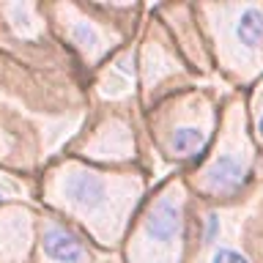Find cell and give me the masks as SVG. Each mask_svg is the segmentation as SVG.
Returning <instances> with one entry per match:
<instances>
[{"mask_svg": "<svg viewBox=\"0 0 263 263\" xmlns=\"http://www.w3.org/2000/svg\"><path fill=\"white\" fill-rule=\"evenodd\" d=\"M219 39L236 66L258 69L263 58V6H219Z\"/></svg>", "mask_w": 263, "mask_h": 263, "instance_id": "1", "label": "cell"}, {"mask_svg": "<svg viewBox=\"0 0 263 263\" xmlns=\"http://www.w3.org/2000/svg\"><path fill=\"white\" fill-rule=\"evenodd\" d=\"M250 145L244 143V137H228L222 143V151L209 162V167L203 170V189L211 195H233L238 186L244 184L247 173H250Z\"/></svg>", "mask_w": 263, "mask_h": 263, "instance_id": "2", "label": "cell"}, {"mask_svg": "<svg viewBox=\"0 0 263 263\" xmlns=\"http://www.w3.org/2000/svg\"><path fill=\"white\" fill-rule=\"evenodd\" d=\"M209 129H211V118L209 112H200V110H195L192 115H184V118H173L167 132H164V148L176 159H192V156L203 151L205 140H209Z\"/></svg>", "mask_w": 263, "mask_h": 263, "instance_id": "3", "label": "cell"}, {"mask_svg": "<svg viewBox=\"0 0 263 263\" xmlns=\"http://www.w3.org/2000/svg\"><path fill=\"white\" fill-rule=\"evenodd\" d=\"M63 195L69 197L71 205H77L85 214H99L110 203V189L96 173H71L63 181Z\"/></svg>", "mask_w": 263, "mask_h": 263, "instance_id": "4", "label": "cell"}, {"mask_svg": "<svg viewBox=\"0 0 263 263\" xmlns=\"http://www.w3.org/2000/svg\"><path fill=\"white\" fill-rule=\"evenodd\" d=\"M41 247H44V255L55 263H82L85 260V247L71 230H66L63 225H55L49 222L44 228V236H41Z\"/></svg>", "mask_w": 263, "mask_h": 263, "instance_id": "5", "label": "cell"}, {"mask_svg": "<svg viewBox=\"0 0 263 263\" xmlns=\"http://www.w3.org/2000/svg\"><path fill=\"white\" fill-rule=\"evenodd\" d=\"M132 58H121L118 63L112 66V71L107 74V80H104V93H123V90L129 88V82H132Z\"/></svg>", "mask_w": 263, "mask_h": 263, "instance_id": "6", "label": "cell"}, {"mask_svg": "<svg viewBox=\"0 0 263 263\" xmlns=\"http://www.w3.org/2000/svg\"><path fill=\"white\" fill-rule=\"evenodd\" d=\"M71 39H74V44L82 47L85 52H96L99 49V33L90 28L88 22H82V20L71 25Z\"/></svg>", "mask_w": 263, "mask_h": 263, "instance_id": "7", "label": "cell"}, {"mask_svg": "<svg viewBox=\"0 0 263 263\" xmlns=\"http://www.w3.org/2000/svg\"><path fill=\"white\" fill-rule=\"evenodd\" d=\"M222 238V219L217 214H209V217H203V225H200V241L205 247L217 244Z\"/></svg>", "mask_w": 263, "mask_h": 263, "instance_id": "8", "label": "cell"}, {"mask_svg": "<svg viewBox=\"0 0 263 263\" xmlns=\"http://www.w3.org/2000/svg\"><path fill=\"white\" fill-rule=\"evenodd\" d=\"M209 263H252L241 250H236V247H217V250L211 252V260Z\"/></svg>", "mask_w": 263, "mask_h": 263, "instance_id": "9", "label": "cell"}, {"mask_svg": "<svg viewBox=\"0 0 263 263\" xmlns=\"http://www.w3.org/2000/svg\"><path fill=\"white\" fill-rule=\"evenodd\" d=\"M255 126H258V137L263 140V102L258 104V110H255Z\"/></svg>", "mask_w": 263, "mask_h": 263, "instance_id": "10", "label": "cell"}, {"mask_svg": "<svg viewBox=\"0 0 263 263\" xmlns=\"http://www.w3.org/2000/svg\"><path fill=\"white\" fill-rule=\"evenodd\" d=\"M3 197H6V186L0 184V200H3Z\"/></svg>", "mask_w": 263, "mask_h": 263, "instance_id": "11", "label": "cell"}]
</instances>
